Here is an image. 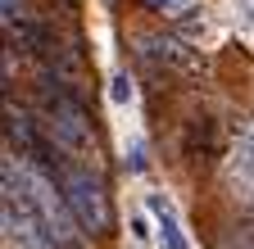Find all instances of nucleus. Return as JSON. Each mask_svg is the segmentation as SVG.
<instances>
[{"mask_svg": "<svg viewBox=\"0 0 254 249\" xmlns=\"http://www.w3.org/2000/svg\"><path fill=\"white\" fill-rule=\"evenodd\" d=\"M37 118H41L46 136L55 141V149L68 163H91L95 154H100V136H95V122L86 113V100H73V96H64L59 86H46L41 82Z\"/></svg>", "mask_w": 254, "mask_h": 249, "instance_id": "f257e3e1", "label": "nucleus"}, {"mask_svg": "<svg viewBox=\"0 0 254 249\" xmlns=\"http://www.w3.org/2000/svg\"><path fill=\"white\" fill-rule=\"evenodd\" d=\"M55 181H59V191H64V199H68V208H73V217H77V227H82L86 236H105V231L114 227L109 191H105V181L95 177L86 163H59Z\"/></svg>", "mask_w": 254, "mask_h": 249, "instance_id": "f03ea898", "label": "nucleus"}, {"mask_svg": "<svg viewBox=\"0 0 254 249\" xmlns=\"http://www.w3.org/2000/svg\"><path fill=\"white\" fill-rule=\"evenodd\" d=\"M136 46H141V54L150 59L154 68H168V73H177V77H209V54L195 50L190 41H182V37H168V32H141Z\"/></svg>", "mask_w": 254, "mask_h": 249, "instance_id": "7ed1b4c3", "label": "nucleus"}, {"mask_svg": "<svg viewBox=\"0 0 254 249\" xmlns=\"http://www.w3.org/2000/svg\"><path fill=\"white\" fill-rule=\"evenodd\" d=\"M232 186H245L254 191V118H241L232 132ZM254 199V195H250Z\"/></svg>", "mask_w": 254, "mask_h": 249, "instance_id": "20e7f679", "label": "nucleus"}, {"mask_svg": "<svg viewBox=\"0 0 254 249\" xmlns=\"http://www.w3.org/2000/svg\"><path fill=\"white\" fill-rule=\"evenodd\" d=\"M182 149H186V159L190 163H200V168H209L213 159H218V122L213 118H190L186 122V136H182Z\"/></svg>", "mask_w": 254, "mask_h": 249, "instance_id": "39448f33", "label": "nucleus"}, {"mask_svg": "<svg viewBox=\"0 0 254 249\" xmlns=\"http://www.w3.org/2000/svg\"><path fill=\"white\" fill-rule=\"evenodd\" d=\"M145 204H150V213H154V222H159V236H164V249H190V240L182 236V222H177V213H173V204H168L164 195H150Z\"/></svg>", "mask_w": 254, "mask_h": 249, "instance_id": "423d86ee", "label": "nucleus"}, {"mask_svg": "<svg viewBox=\"0 0 254 249\" xmlns=\"http://www.w3.org/2000/svg\"><path fill=\"white\" fill-rule=\"evenodd\" d=\"M218 249H254V217H245V222H236L232 231H222Z\"/></svg>", "mask_w": 254, "mask_h": 249, "instance_id": "0eeeda50", "label": "nucleus"}, {"mask_svg": "<svg viewBox=\"0 0 254 249\" xmlns=\"http://www.w3.org/2000/svg\"><path fill=\"white\" fill-rule=\"evenodd\" d=\"M150 5L159 14H168V18H186V14H195V0H150Z\"/></svg>", "mask_w": 254, "mask_h": 249, "instance_id": "6e6552de", "label": "nucleus"}, {"mask_svg": "<svg viewBox=\"0 0 254 249\" xmlns=\"http://www.w3.org/2000/svg\"><path fill=\"white\" fill-rule=\"evenodd\" d=\"M114 100H118V104H123V100H132V82H127L123 73L114 77Z\"/></svg>", "mask_w": 254, "mask_h": 249, "instance_id": "1a4fd4ad", "label": "nucleus"}, {"mask_svg": "<svg viewBox=\"0 0 254 249\" xmlns=\"http://www.w3.org/2000/svg\"><path fill=\"white\" fill-rule=\"evenodd\" d=\"M50 5H59V9H73V5H77V0H50Z\"/></svg>", "mask_w": 254, "mask_h": 249, "instance_id": "9d476101", "label": "nucleus"}, {"mask_svg": "<svg viewBox=\"0 0 254 249\" xmlns=\"http://www.w3.org/2000/svg\"><path fill=\"white\" fill-rule=\"evenodd\" d=\"M250 204H254V199H250Z\"/></svg>", "mask_w": 254, "mask_h": 249, "instance_id": "9b49d317", "label": "nucleus"}]
</instances>
